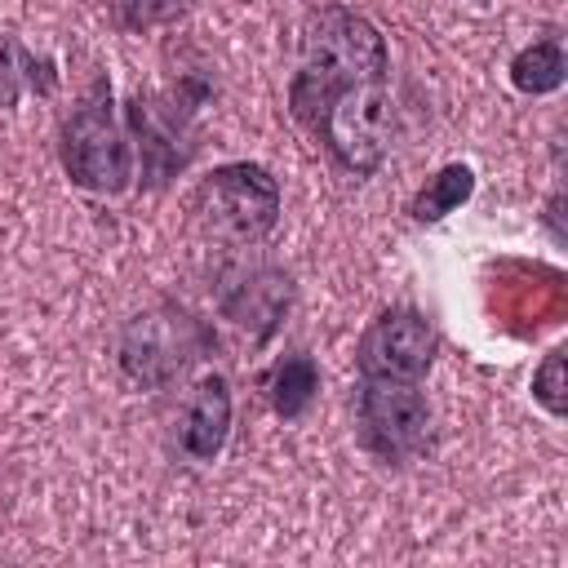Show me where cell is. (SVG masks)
I'll return each mask as SVG.
<instances>
[{"mask_svg": "<svg viewBox=\"0 0 568 568\" xmlns=\"http://www.w3.org/2000/svg\"><path fill=\"white\" fill-rule=\"evenodd\" d=\"M355 422L359 444L382 462H404L426 448L430 435V404L417 382L399 377H359L355 390Z\"/></svg>", "mask_w": 568, "mask_h": 568, "instance_id": "8992f818", "label": "cell"}, {"mask_svg": "<svg viewBox=\"0 0 568 568\" xmlns=\"http://www.w3.org/2000/svg\"><path fill=\"white\" fill-rule=\"evenodd\" d=\"M315 395H320V364L311 355H302V351L284 355L275 364V373H271V408H275V417H284V422L306 417Z\"/></svg>", "mask_w": 568, "mask_h": 568, "instance_id": "30bf717a", "label": "cell"}, {"mask_svg": "<svg viewBox=\"0 0 568 568\" xmlns=\"http://www.w3.org/2000/svg\"><path fill=\"white\" fill-rule=\"evenodd\" d=\"M58 160L71 186L93 195H120L133 182V151L124 129L111 115V98H89L62 120Z\"/></svg>", "mask_w": 568, "mask_h": 568, "instance_id": "5b68a950", "label": "cell"}, {"mask_svg": "<svg viewBox=\"0 0 568 568\" xmlns=\"http://www.w3.org/2000/svg\"><path fill=\"white\" fill-rule=\"evenodd\" d=\"M191 222L217 244H262L280 222V182L253 160H231L209 169L191 191Z\"/></svg>", "mask_w": 568, "mask_h": 568, "instance_id": "7a4b0ae2", "label": "cell"}, {"mask_svg": "<svg viewBox=\"0 0 568 568\" xmlns=\"http://www.w3.org/2000/svg\"><path fill=\"white\" fill-rule=\"evenodd\" d=\"M470 195H475V173H470V164H444V169H439L435 178H426V186L413 195L408 217H413L417 226H435V222H444L448 213H457Z\"/></svg>", "mask_w": 568, "mask_h": 568, "instance_id": "9c48e42d", "label": "cell"}, {"mask_svg": "<svg viewBox=\"0 0 568 568\" xmlns=\"http://www.w3.org/2000/svg\"><path fill=\"white\" fill-rule=\"evenodd\" d=\"M106 18L124 36H142L155 27H169L182 13V0H102Z\"/></svg>", "mask_w": 568, "mask_h": 568, "instance_id": "7c38bea8", "label": "cell"}, {"mask_svg": "<svg viewBox=\"0 0 568 568\" xmlns=\"http://www.w3.org/2000/svg\"><path fill=\"white\" fill-rule=\"evenodd\" d=\"M311 138L333 155L337 169H346L355 178H373L386 164L390 142H395L390 84L386 80H359V84L337 89L320 106V115L311 124Z\"/></svg>", "mask_w": 568, "mask_h": 568, "instance_id": "3957f363", "label": "cell"}, {"mask_svg": "<svg viewBox=\"0 0 568 568\" xmlns=\"http://www.w3.org/2000/svg\"><path fill=\"white\" fill-rule=\"evenodd\" d=\"M564 75H568V58H564L559 40H532L510 58V84L528 98L555 93L564 84Z\"/></svg>", "mask_w": 568, "mask_h": 568, "instance_id": "8fae6325", "label": "cell"}, {"mask_svg": "<svg viewBox=\"0 0 568 568\" xmlns=\"http://www.w3.org/2000/svg\"><path fill=\"white\" fill-rule=\"evenodd\" d=\"M22 89H36V58L18 40L0 36V106H13Z\"/></svg>", "mask_w": 568, "mask_h": 568, "instance_id": "4fadbf2b", "label": "cell"}, {"mask_svg": "<svg viewBox=\"0 0 568 568\" xmlns=\"http://www.w3.org/2000/svg\"><path fill=\"white\" fill-rule=\"evenodd\" d=\"M231 413H235V399H231V382L222 373H204L182 408V422H178V448L191 457V462H213L222 448H226V435H231Z\"/></svg>", "mask_w": 568, "mask_h": 568, "instance_id": "ba28073f", "label": "cell"}, {"mask_svg": "<svg viewBox=\"0 0 568 568\" xmlns=\"http://www.w3.org/2000/svg\"><path fill=\"white\" fill-rule=\"evenodd\" d=\"M439 337L422 311L395 306L382 311L355 342V368L359 377H399V382H422L435 364Z\"/></svg>", "mask_w": 568, "mask_h": 568, "instance_id": "52a82bcc", "label": "cell"}, {"mask_svg": "<svg viewBox=\"0 0 568 568\" xmlns=\"http://www.w3.org/2000/svg\"><path fill=\"white\" fill-rule=\"evenodd\" d=\"M209 346V333L200 320L178 302H155L138 311L120 333V368L133 386L160 390L186 373L191 359Z\"/></svg>", "mask_w": 568, "mask_h": 568, "instance_id": "277c9868", "label": "cell"}, {"mask_svg": "<svg viewBox=\"0 0 568 568\" xmlns=\"http://www.w3.org/2000/svg\"><path fill=\"white\" fill-rule=\"evenodd\" d=\"M297 71L288 80V111L311 133L320 106L359 80H386L390 53L386 36L346 4H320L302 18L297 31Z\"/></svg>", "mask_w": 568, "mask_h": 568, "instance_id": "6da1fadb", "label": "cell"}, {"mask_svg": "<svg viewBox=\"0 0 568 568\" xmlns=\"http://www.w3.org/2000/svg\"><path fill=\"white\" fill-rule=\"evenodd\" d=\"M568 386H564V351L555 346L541 364H537V373H532V399L559 422L564 413H568V395H564Z\"/></svg>", "mask_w": 568, "mask_h": 568, "instance_id": "5bb4252c", "label": "cell"}]
</instances>
